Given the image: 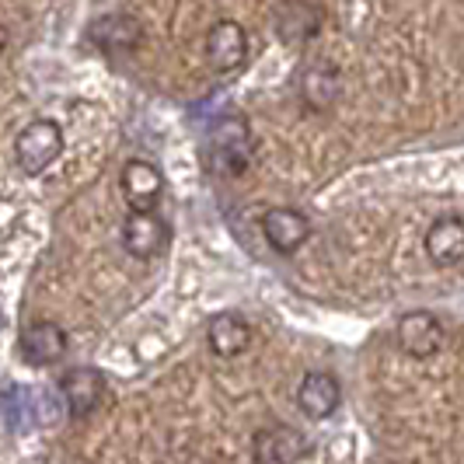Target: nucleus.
<instances>
[{
    "label": "nucleus",
    "instance_id": "obj_1",
    "mask_svg": "<svg viewBox=\"0 0 464 464\" xmlns=\"http://www.w3.org/2000/svg\"><path fill=\"white\" fill-rule=\"evenodd\" d=\"M252 164V126L248 119L231 112L220 116L207 133V168L213 175L237 179Z\"/></svg>",
    "mask_w": 464,
    "mask_h": 464
},
{
    "label": "nucleus",
    "instance_id": "obj_2",
    "mask_svg": "<svg viewBox=\"0 0 464 464\" xmlns=\"http://www.w3.org/2000/svg\"><path fill=\"white\" fill-rule=\"evenodd\" d=\"M63 154V130L53 119H32L14 140V158L24 175H43Z\"/></svg>",
    "mask_w": 464,
    "mask_h": 464
},
{
    "label": "nucleus",
    "instance_id": "obj_3",
    "mask_svg": "<svg viewBox=\"0 0 464 464\" xmlns=\"http://www.w3.org/2000/svg\"><path fill=\"white\" fill-rule=\"evenodd\" d=\"M322 24H325V11L318 4H311V0H283L273 11L276 39L290 49H301L307 43H314Z\"/></svg>",
    "mask_w": 464,
    "mask_h": 464
},
{
    "label": "nucleus",
    "instance_id": "obj_4",
    "mask_svg": "<svg viewBox=\"0 0 464 464\" xmlns=\"http://www.w3.org/2000/svg\"><path fill=\"white\" fill-rule=\"evenodd\" d=\"M395 339L401 353H409L412 360H430L443 349L447 332H443V322L433 311H409V314L398 318Z\"/></svg>",
    "mask_w": 464,
    "mask_h": 464
},
{
    "label": "nucleus",
    "instance_id": "obj_5",
    "mask_svg": "<svg viewBox=\"0 0 464 464\" xmlns=\"http://www.w3.org/2000/svg\"><path fill=\"white\" fill-rule=\"evenodd\" d=\"M311 454V443L294 426H266L252 437V458L258 464H294Z\"/></svg>",
    "mask_w": 464,
    "mask_h": 464
},
{
    "label": "nucleus",
    "instance_id": "obj_6",
    "mask_svg": "<svg viewBox=\"0 0 464 464\" xmlns=\"http://www.w3.org/2000/svg\"><path fill=\"white\" fill-rule=\"evenodd\" d=\"M262 237L269 241V248L276 256H294V252H301L304 241L311 237V220L301 209L276 207L262 217Z\"/></svg>",
    "mask_w": 464,
    "mask_h": 464
},
{
    "label": "nucleus",
    "instance_id": "obj_7",
    "mask_svg": "<svg viewBox=\"0 0 464 464\" xmlns=\"http://www.w3.org/2000/svg\"><path fill=\"white\" fill-rule=\"evenodd\" d=\"M207 63L217 73H234L248 60V32L237 22H217L207 32Z\"/></svg>",
    "mask_w": 464,
    "mask_h": 464
},
{
    "label": "nucleus",
    "instance_id": "obj_8",
    "mask_svg": "<svg viewBox=\"0 0 464 464\" xmlns=\"http://www.w3.org/2000/svg\"><path fill=\"white\" fill-rule=\"evenodd\" d=\"M60 398L73 419L92 416L105 398V373L94 371V367H73L60 377Z\"/></svg>",
    "mask_w": 464,
    "mask_h": 464
},
{
    "label": "nucleus",
    "instance_id": "obj_9",
    "mask_svg": "<svg viewBox=\"0 0 464 464\" xmlns=\"http://www.w3.org/2000/svg\"><path fill=\"white\" fill-rule=\"evenodd\" d=\"M297 92H301V102L314 112H328L339 94H343V73L335 63L328 60H311L301 67V77H297Z\"/></svg>",
    "mask_w": 464,
    "mask_h": 464
},
{
    "label": "nucleus",
    "instance_id": "obj_10",
    "mask_svg": "<svg viewBox=\"0 0 464 464\" xmlns=\"http://www.w3.org/2000/svg\"><path fill=\"white\" fill-rule=\"evenodd\" d=\"M168 245V227L154 209H130L122 220V248L133 258H154Z\"/></svg>",
    "mask_w": 464,
    "mask_h": 464
},
{
    "label": "nucleus",
    "instance_id": "obj_11",
    "mask_svg": "<svg viewBox=\"0 0 464 464\" xmlns=\"http://www.w3.org/2000/svg\"><path fill=\"white\" fill-rule=\"evenodd\" d=\"M426 245V256L433 266L450 269V266H461L464 262V217L458 213H443L430 224V231L422 237Z\"/></svg>",
    "mask_w": 464,
    "mask_h": 464
},
{
    "label": "nucleus",
    "instance_id": "obj_12",
    "mask_svg": "<svg viewBox=\"0 0 464 464\" xmlns=\"http://www.w3.org/2000/svg\"><path fill=\"white\" fill-rule=\"evenodd\" d=\"M343 401V388H339V377L328 371H311L304 373L301 388H297V409H301L307 419L322 422V419L335 416Z\"/></svg>",
    "mask_w": 464,
    "mask_h": 464
},
{
    "label": "nucleus",
    "instance_id": "obj_13",
    "mask_svg": "<svg viewBox=\"0 0 464 464\" xmlns=\"http://www.w3.org/2000/svg\"><path fill=\"white\" fill-rule=\"evenodd\" d=\"M67 332L56 322H32L22 332L18 349H22V360L28 367H49L67 353Z\"/></svg>",
    "mask_w": 464,
    "mask_h": 464
},
{
    "label": "nucleus",
    "instance_id": "obj_14",
    "mask_svg": "<svg viewBox=\"0 0 464 464\" xmlns=\"http://www.w3.org/2000/svg\"><path fill=\"white\" fill-rule=\"evenodd\" d=\"M122 196L130 209H158V199H161V188H164V175L154 168L150 161H130L122 168Z\"/></svg>",
    "mask_w": 464,
    "mask_h": 464
},
{
    "label": "nucleus",
    "instance_id": "obj_15",
    "mask_svg": "<svg viewBox=\"0 0 464 464\" xmlns=\"http://www.w3.org/2000/svg\"><path fill=\"white\" fill-rule=\"evenodd\" d=\"M207 343L217 356L234 360V356H241V353L248 349V343H252V325H248L245 314L224 311V314H217L207 325Z\"/></svg>",
    "mask_w": 464,
    "mask_h": 464
},
{
    "label": "nucleus",
    "instance_id": "obj_16",
    "mask_svg": "<svg viewBox=\"0 0 464 464\" xmlns=\"http://www.w3.org/2000/svg\"><path fill=\"white\" fill-rule=\"evenodd\" d=\"M88 39L102 53H130L140 43V24L130 14H105L88 24Z\"/></svg>",
    "mask_w": 464,
    "mask_h": 464
},
{
    "label": "nucleus",
    "instance_id": "obj_17",
    "mask_svg": "<svg viewBox=\"0 0 464 464\" xmlns=\"http://www.w3.org/2000/svg\"><path fill=\"white\" fill-rule=\"evenodd\" d=\"M4 46H7V28L0 24V53H4Z\"/></svg>",
    "mask_w": 464,
    "mask_h": 464
}]
</instances>
